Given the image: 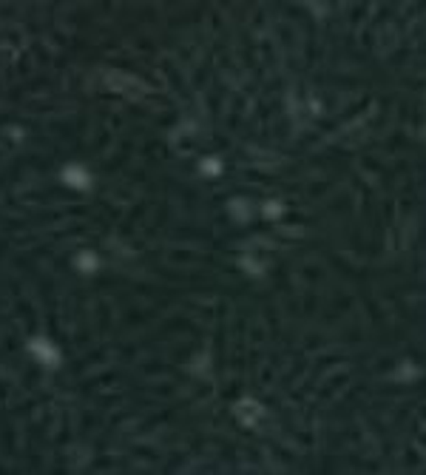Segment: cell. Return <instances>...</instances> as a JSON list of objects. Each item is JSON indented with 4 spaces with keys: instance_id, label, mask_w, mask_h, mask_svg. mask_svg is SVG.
I'll return each mask as SVG.
<instances>
[{
    "instance_id": "6da1fadb",
    "label": "cell",
    "mask_w": 426,
    "mask_h": 475,
    "mask_svg": "<svg viewBox=\"0 0 426 475\" xmlns=\"http://www.w3.org/2000/svg\"><path fill=\"white\" fill-rule=\"evenodd\" d=\"M105 85L111 88V92H117V94H128V97H142L148 88L139 83V80H134V77H128V74H117V72H108L105 77Z\"/></svg>"
}]
</instances>
